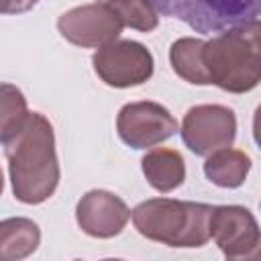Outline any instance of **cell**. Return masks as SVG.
I'll return each mask as SVG.
<instances>
[{"label":"cell","instance_id":"1","mask_svg":"<svg viewBox=\"0 0 261 261\" xmlns=\"http://www.w3.org/2000/svg\"><path fill=\"white\" fill-rule=\"evenodd\" d=\"M2 147L14 198L33 206L49 200L61 175L51 122L41 112H29L24 124Z\"/></svg>","mask_w":261,"mask_h":261},{"label":"cell","instance_id":"2","mask_svg":"<svg viewBox=\"0 0 261 261\" xmlns=\"http://www.w3.org/2000/svg\"><path fill=\"white\" fill-rule=\"evenodd\" d=\"M210 82L224 92L245 94L261 82V18L234 24L204 45Z\"/></svg>","mask_w":261,"mask_h":261},{"label":"cell","instance_id":"3","mask_svg":"<svg viewBox=\"0 0 261 261\" xmlns=\"http://www.w3.org/2000/svg\"><path fill=\"white\" fill-rule=\"evenodd\" d=\"M214 206L204 202H184L173 198H151L130 210L139 234L175 249L204 247L210 237Z\"/></svg>","mask_w":261,"mask_h":261},{"label":"cell","instance_id":"4","mask_svg":"<svg viewBox=\"0 0 261 261\" xmlns=\"http://www.w3.org/2000/svg\"><path fill=\"white\" fill-rule=\"evenodd\" d=\"M153 4L200 33L226 31L261 16V0H153Z\"/></svg>","mask_w":261,"mask_h":261},{"label":"cell","instance_id":"5","mask_svg":"<svg viewBox=\"0 0 261 261\" xmlns=\"http://www.w3.org/2000/svg\"><path fill=\"white\" fill-rule=\"evenodd\" d=\"M96 75L110 88H135L145 84L155 69L151 51L130 39H116L92 55Z\"/></svg>","mask_w":261,"mask_h":261},{"label":"cell","instance_id":"6","mask_svg":"<svg viewBox=\"0 0 261 261\" xmlns=\"http://www.w3.org/2000/svg\"><path fill=\"white\" fill-rule=\"evenodd\" d=\"M179 135L194 155L208 157L234 143L237 116L222 104H196L186 112Z\"/></svg>","mask_w":261,"mask_h":261},{"label":"cell","instance_id":"7","mask_svg":"<svg viewBox=\"0 0 261 261\" xmlns=\"http://www.w3.org/2000/svg\"><path fill=\"white\" fill-rule=\"evenodd\" d=\"M179 130L177 120L171 112L157 102H128L118 110L116 116V133L124 145L130 149H149L167 139H171Z\"/></svg>","mask_w":261,"mask_h":261},{"label":"cell","instance_id":"8","mask_svg":"<svg viewBox=\"0 0 261 261\" xmlns=\"http://www.w3.org/2000/svg\"><path fill=\"white\" fill-rule=\"evenodd\" d=\"M124 24L120 16L106 4V2H94V4H82L75 8L65 10L57 18V31L65 41L77 47H104L112 41H116L122 33Z\"/></svg>","mask_w":261,"mask_h":261},{"label":"cell","instance_id":"9","mask_svg":"<svg viewBox=\"0 0 261 261\" xmlns=\"http://www.w3.org/2000/svg\"><path fill=\"white\" fill-rule=\"evenodd\" d=\"M210 237L226 259H253L261 245V228L253 212L239 204L214 206Z\"/></svg>","mask_w":261,"mask_h":261},{"label":"cell","instance_id":"10","mask_svg":"<svg viewBox=\"0 0 261 261\" xmlns=\"http://www.w3.org/2000/svg\"><path fill=\"white\" fill-rule=\"evenodd\" d=\"M128 218L130 210L124 200L108 190H90L75 206L77 226L94 239H112L120 234Z\"/></svg>","mask_w":261,"mask_h":261},{"label":"cell","instance_id":"11","mask_svg":"<svg viewBox=\"0 0 261 261\" xmlns=\"http://www.w3.org/2000/svg\"><path fill=\"white\" fill-rule=\"evenodd\" d=\"M141 169L149 186L161 194L177 190L186 179V163L179 151L169 147H157L143 155Z\"/></svg>","mask_w":261,"mask_h":261},{"label":"cell","instance_id":"12","mask_svg":"<svg viewBox=\"0 0 261 261\" xmlns=\"http://www.w3.org/2000/svg\"><path fill=\"white\" fill-rule=\"evenodd\" d=\"M41 243L39 224L31 218L14 216L0 222V259L20 261L37 251Z\"/></svg>","mask_w":261,"mask_h":261},{"label":"cell","instance_id":"13","mask_svg":"<svg viewBox=\"0 0 261 261\" xmlns=\"http://www.w3.org/2000/svg\"><path fill=\"white\" fill-rule=\"evenodd\" d=\"M251 171V157L241 149L224 147L206 157L204 175L218 188H241Z\"/></svg>","mask_w":261,"mask_h":261},{"label":"cell","instance_id":"14","mask_svg":"<svg viewBox=\"0 0 261 261\" xmlns=\"http://www.w3.org/2000/svg\"><path fill=\"white\" fill-rule=\"evenodd\" d=\"M206 41L196 37H181L169 47V63L175 75L194 86H210V75L204 65Z\"/></svg>","mask_w":261,"mask_h":261},{"label":"cell","instance_id":"15","mask_svg":"<svg viewBox=\"0 0 261 261\" xmlns=\"http://www.w3.org/2000/svg\"><path fill=\"white\" fill-rule=\"evenodd\" d=\"M29 108L22 92L12 84L0 86V141H8L27 120Z\"/></svg>","mask_w":261,"mask_h":261},{"label":"cell","instance_id":"16","mask_svg":"<svg viewBox=\"0 0 261 261\" xmlns=\"http://www.w3.org/2000/svg\"><path fill=\"white\" fill-rule=\"evenodd\" d=\"M106 4L120 16L124 27L141 33H151L159 24L153 0H106Z\"/></svg>","mask_w":261,"mask_h":261},{"label":"cell","instance_id":"17","mask_svg":"<svg viewBox=\"0 0 261 261\" xmlns=\"http://www.w3.org/2000/svg\"><path fill=\"white\" fill-rule=\"evenodd\" d=\"M39 0H2V14H22L37 6Z\"/></svg>","mask_w":261,"mask_h":261},{"label":"cell","instance_id":"18","mask_svg":"<svg viewBox=\"0 0 261 261\" xmlns=\"http://www.w3.org/2000/svg\"><path fill=\"white\" fill-rule=\"evenodd\" d=\"M253 139H255L257 147L261 149V104L257 106V110L253 114Z\"/></svg>","mask_w":261,"mask_h":261},{"label":"cell","instance_id":"19","mask_svg":"<svg viewBox=\"0 0 261 261\" xmlns=\"http://www.w3.org/2000/svg\"><path fill=\"white\" fill-rule=\"evenodd\" d=\"M253 259H261V245H259V249L255 251V255H253Z\"/></svg>","mask_w":261,"mask_h":261},{"label":"cell","instance_id":"20","mask_svg":"<svg viewBox=\"0 0 261 261\" xmlns=\"http://www.w3.org/2000/svg\"><path fill=\"white\" fill-rule=\"evenodd\" d=\"M100 2H106V0H100Z\"/></svg>","mask_w":261,"mask_h":261}]
</instances>
